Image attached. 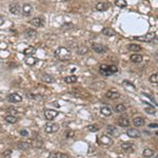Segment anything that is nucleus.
Here are the masks:
<instances>
[{
  "mask_svg": "<svg viewBox=\"0 0 158 158\" xmlns=\"http://www.w3.org/2000/svg\"><path fill=\"white\" fill-rule=\"evenodd\" d=\"M55 56L56 58L61 60V61H66V60L71 59L72 53H71L69 48H64V46H60V48H58L55 51Z\"/></svg>",
  "mask_w": 158,
  "mask_h": 158,
  "instance_id": "nucleus-1",
  "label": "nucleus"
},
{
  "mask_svg": "<svg viewBox=\"0 0 158 158\" xmlns=\"http://www.w3.org/2000/svg\"><path fill=\"white\" fill-rule=\"evenodd\" d=\"M99 72L103 76H111L113 74H116L118 72V68L116 65H108V64H101L99 68Z\"/></svg>",
  "mask_w": 158,
  "mask_h": 158,
  "instance_id": "nucleus-2",
  "label": "nucleus"
},
{
  "mask_svg": "<svg viewBox=\"0 0 158 158\" xmlns=\"http://www.w3.org/2000/svg\"><path fill=\"white\" fill-rule=\"evenodd\" d=\"M98 143L101 144V145H104V147H110L113 144V139L107 135H101L98 137Z\"/></svg>",
  "mask_w": 158,
  "mask_h": 158,
  "instance_id": "nucleus-3",
  "label": "nucleus"
},
{
  "mask_svg": "<svg viewBox=\"0 0 158 158\" xmlns=\"http://www.w3.org/2000/svg\"><path fill=\"white\" fill-rule=\"evenodd\" d=\"M155 38H156V33H149L145 36H142V37H135V39L138 40V41L150 42V41H153Z\"/></svg>",
  "mask_w": 158,
  "mask_h": 158,
  "instance_id": "nucleus-4",
  "label": "nucleus"
},
{
  "mask_svg": "<svg viewBox=\"0 0 158 158\" xmlns=\"http://www.w3.org/2000/svg\"><path fill=\"white\" fill-rule=\"evenodd\" d=\"M59 130V125L57 123H48L44 127V131L48 134H52V133H56Z\"/></svg>",
  "mask_w": 158,
  "mask_h": 158,
  "instance_id": "nucleus-5",
  "label": "nucleus"
},
{
  "mask_svg": "<svg viewBox=\"0 0 158 158\" xmlns=\"http://www.w3.org/2000/svg\"><path fill=\"white\" fill-rule=\"evenodd\" d=\"M57 116H58V112L57 111H54L52 110V109H48V110L44 111V117L48 120H53Z\"/></svg>",
  "mask_w": 158,
  "mask_h": 158,
  "instance_id": "nucleus-6",
  "label": "nucleus"
},
{
  "mask_svg": "<svg viewBox=\"0 0 158 158\" xmlns=\"http://www.w3.org/2000/svg\"><path fill=\"white\" fill-rule=\"evenodd\" d=\"M92 48H93L96 53H98V54H102V53H106V52L108 51L107 46L103 44H100V43H93V44H92Z\"/></svg>",
  "mask_w": 158,
  "mask_h": 158,
  "instance_id": "nucleus-7",
  "label": "nucleus"
},
{
  "mask_svg": "<svg viewBox=\"0 0 158 158\" xmlns=\"http://www.w3.org/2000/svg\"><path fill=\"white\" fill-rule=\"evenodd\" d=\"M9 10H10V12L12 14H14V15H19L21 13V7H20V4H18V3L11 4L10 7H9Z\"/></svg>",
  "mask_w": 158,
  "mask_h": 158,
  "instance_id": "nucleus-8",
  "label": "nucleus"
},
{
  "mask_svg": "<svg viewBox=\"0 0 158 158\" xmlns=\"http://www.w3.org/2000/svg\"><path fill=\"white\" fill-rule=\"evenodd\" d=\"M30 23H31L33 27H35V28H40V27H42V25L44 24V21L42 20V18H40V17H35V18H33L32 20H30Z\"/></svg>",
  "mask_w": 158,
  "mask_h": 158,
  "instance_id": "nucleus-9",
  "label": "nucleus"
},
{
  "mask_svg": "<svg viewBox=\"0 0 158 158\" xmlns=\"http://www.w3.org/2000/svg\"><path fill=\"white\" fill-rule=\"evenodd\" d=\"M21 12H22V14L24 16H30L32 14V12H33V7H32L31 4L25 3L23 4V7H21Z\"/></svg>",
  "mask_w": 158,
  "mask_h": 158,
  "instance_id": "nucleus-10",
  "label": "nucleus"
},
{
  "mask_svg": "<svg viewBox=\"0 0 158 158\" xmlns=\"http://www.w3.org/2000/svg\"><path fill=\"white\" fill-rule=\"evenodd\" d=\"M7 100L10 101V102H20L22 101V96H20L19 94H10L9 96H7Z\"/></svg>",
  "mask_w": 158,
  "mask_h": 158,
  "instance_id": "nucleus-11",
  "label": "nucleus"
},
{
  "mask_svg": "<svg viewBox=\"0 0 158 158\" xmlns=\"http://www.w3.org/2000/svg\"><path fill=\"white\" fill-rule=\"evenodd\" d=\"M110 7V4L108 3V2H98V3L95 5V9L97 11H99V12H104V11H107Z\"/></svg>",
  "mask_w": 158,
  "mask_h": 158,
  "instance_id": "nucleus-12",
  "label": "nucleus"
},
{
  "mask_svg": "<svg viewBox=\"0 0 158 158\" xmlns=\"http://www.w3.org/2000/svg\"><path fill=\"white\" fill-rule=\"evenodd\" d=\"M144 123H145V121L142 117H135L134 119H133V124H134L136 127H143Z\"/></svg>",
  "mask_w": 158,
  "mask_h": 158,
  "instance_id": "nucleus-13",
  "label": "nucleus"
},
{
  "mask_svg": "<svg viewBox=\"0 0 158 158\" xmlns=\"http://www.w3.org/2000/svg\"><path fill=\"white\" fill-rule=\"evenodd\" d=\"M127 134L130 136L131 138H138L140 136V132L136 129H129L127 131Z\"/></svg>",
  "mask_w": 158,
  "mask_h": 158,
  "instance_id": "nucleus-14",
  "label": "nucleus"
},
{
  "mask_svg": "<svg viewBox=\"0 0 158 158\" xmlns=\"http://www.w3.org/2000/svg\"><path fill=\"white\" fill-rule=\"evenodd\" d=\"M130 60L133 63H141L142 62V56L139 55V54H133V55H131Z\"/></svg>",
  "mask_w": 158,
  "mask_h": 158,
  "instance_id": "nucleus-15",
  "label": "nucleus"
},
{
  "mask_svg": "<svg viewBox=\"0 0 158 158\" xmlns=\"http://www.w3.org/2000/svg\"><path fill=\"white\" fill-rule=\"evenodd\" d=\"M106 96H107L109 99L115 100V99H118V98L120 97V94L117 93V92H114V91H109V92H107Z\"/></svg>",
  "mask_w": 158,
  "mask_h": 158,
  "instance_id": "nucleus-16",
  "label": "nucleus"
},
{
  "mask_svg": "<svg viewBox=\"0 0 158 158\" xmlns=\"http://www.w3.org/2000/svg\"><path fill=\"white\" fill-rule=\"evenodd\" d=\"M121 149L125 152H133L134 151V144L129 143V142H124V143L121 144Z\"/></svg>",
  "mask_w": 158,
  "mask_h": 158,
  "instance_id": "nucleus-17",
  "label": "nucleus"
},
{
  "mask_svg": "<svg viewBox=\"0 0 158 158\" xmlns=\"http://www.w3.org/2000/svg\"><path fill=\"white\" fill-rule=\"evenodd\" d=\"M118 124L120 125V127H127L130 125V120L125 118V117H120L119 119H118Z\"/></svg>",
  "mask_w": 158,
  "mask_h": 158,
  "instance_id": "nucleus-18",
  "label": "nucleus"
},
{
  "mask_svg": "<svg viewBox=\"0 0 158 158\" xmlns=\"http://www.w3.org/2000/svg\"><path fill=\"white\" fill-rule=\"evenodd\" d=\"M41 80L42 81H44L46 83H54L55 82V79L54 77L51 75H48V74H44V75L41 76Z\"/></svg>",
  "mask_w": 158,
  "mask_h": 158,
  "instance_id": "nucleus-19",
  "label": "nucleus"
},
{
  "mask_svg": "<svg viewBox=\"0 0 158 158\" xmlns=\"http://www.w3.org/2000/svg\"><path fill=\"white\" fill-rule=\"evenodd\" d=\"M48 158H69V156L64 153H60V152H54L51 153V155L48 156Z\"/></svg>",
  "mask_w": 158,
  "mask_h": 158,
  "instance_id": "nucleus-20",
  "label": "nucleus"
},
{
  "mask_svg": "<svg viewBox=\"0 0 158 158\" xmlns=\"http://www.w3.org/2000/svg\"><path fill=\"white\" fill-rule=\"evenodd\" d=\"M101 32H102L103 35H106V36H109V37H112V36H115V35H116V32L114 31L113 29H111V28L103 29Z\"/></svg>",
  "mask_w": 158,
  "mask_h": 158,
  "instance_id": "nucleus-21",
  "label": "nucleus"
},
{
  "mask_svg": "<svg viewBox=\"0 0 158 158\" xmlns=\"http://www.w3.org/2000/svg\"><path fill=\"white\" fill-rule=\"evenodd\" d=\"M107 129H108V132L112 136H118V134H119V131L117 130V127H114V125H108Z\"/></svg>",
  "mask_w": 158,
  "mask_h": 158,
  "instance_id": "nucleus-22",
  "label": "nucleus"
},
{
  "mask_svg": "<svg viewBox=\"0 0 158 158\" xmlns=\"http://www.w3.org/2000/svg\"><path fill=\"white\" fill-rule=\"evenodd\" d=\"M4 120L7 121V123H16L18 121V118L14 115H7L4 117Z\"/></svg>",
  "mask_w": 158,
  "mask_h": 158,
  "instance_id": "nucleus-23",
  "label": "nucleus"
},
{
  "mask_svg": "<svg viewBox=\"0 0 158 158\" xmlns=\"http://www.w3.org/2000/svg\"><path fill=\"white\" fill-rule=\"evenodd\" d=\"M24 35L29 38H34L37 36V31L33 30V29H29V30H27V31L24 32Z\"/></svg>",
  "mask_w": 158,
  "mask_h": 158,
  "instance_id": "nucleus-24",
  "label": "nucleus"
},
{
  "mask_svg": "<svg viewBox=\"0 0 158 158\" xmlns=\"http://www.w3.org/2000/svg\"><path fill=\"white\" fill-rule=\"evenodd\" d=\"M77 79L78 77L75 75H72V76H68V77H65L64 78V82L65 83H76L77 82Z\"/></svg>",
  "mask_w": 158,
  "mask_h": 158,
  "instance_id": "nucleus-25",
  "label": "nucleus"
},
{
  "mask_svg": "<svg viewBox=\"0 0 158 158\" xmlns=\"http://www.w3.org/2000/svg\"><path fill=\"white\" fill-rule=\"evenodd\" d=\"M35 52H36V48H35L34 46H28V48L23 51V54L24 55H28V56H32L33 54H35Z\"/></svg>",
  "mask_w": 158,
  "mask_h": 158,
  "instance_id": "nucleus-26",
  "label": "nucleus"
},
{
  "mask_svg": "<svg viewBox=\"0 0 158 158\" xmlns=\"http://www.w3.org/2000/svg\"><path fill=\"white\" fill-rule=\"evenodd\" d=\"M38 61L37 58H35V57H33V56H28V58L25 59V63L29 65H33L35 64L36 62Z\"/></svg>",
  "mask_w": 158,
  "mask_h": 158,
  "instance_id": "nucleus-27",
  "label": "nucleus"
},
{
  "mask_svg": "<svg viewBox=\"0 0 158 158\" xmlns=\"http://www.w3.org/2000/svg\"><path fill=\"white\" fill-rule=\"evenodd\" d=\"M100 112H101V114H102V115H104V116H111V115H112V110H111L110 108H108V107L101 108Z\"/></svg>",
  "mask_w": 158,
  "mask_h": 158,
  "instance_id": "nucleus-28",
  "label": "nucleus"
},
{
  "mask_svg": "<svg viewBox=\"0 0 158 158\" xmlns=\"http://www.w3.org/2000/svg\"><path fill=\"white\" fill-rule=\"evenodd\" d=\"M142 155H143V157H145V158H150L154 155V151L151 150V149H145V150H143Z\"/></svg>",
  "mask_w": 158,
  "mask_h": 158,
  "instance_id": "nucleus-29",
  "label": "nucleus"
},
{
  "mask_svg": "<svg viewBox=\"0 0 158 158\" xmlns=\"http://www.w3.org/2000/svg\"><path fill=\"white\" fill-rule=\"evenodd\" d=\"M127 48L130 50V51L132 52H138V51H140L141 48L139 46L138 44H134V43H132V44H129L127 45Z\"/></svg>",
  "mask_w": 158,
  "mask_h": 158,
  "instance_id": "nucleus-30",
  "label": "nucleus"
},
{
  "mask_svg": "<svg viewBox=\"0 0 158 158\" xmlns=\"http://www.w3.org/2000/svg\"><path fill=\"white\" fill-rule=\"evenodd\" d=\"M99 129V125H97V124H90L86 127V130H89L90 132H98Z\"/></svg>",
  "mask_w": 158,
  "mask_h": 158,
  "instance_id": "nucleus-31",
  "label": "nucleus"
},
{
  "mask_svg": "<svg viewBox=\"0 0 158 158\" xmlns=\"http://www.w3.org/2000/svg\"><path fill=\"white\" fill-rule=\"evenodd\" d=\"M125 110H127V108H125V106L122 104V103H120V104H117L116 108H115V111H116L117 113H122V112H124Z\"/></svg>",
  "mask_w": 158,
  "mask_h": 158,
  "instance_id": "nucleus-32",
  "label": "nucleus"
},
{
  "mask_svg": "<svg viewBox=\"0 0 158 158\" xmlns=\"http://www.w3.org/2000/svg\"><path fill=\"white\" fill-rule=\"evenodd\" d=\"M88 51H89V48H86V46H84V45H81L80 48L77 50V52H78L79 55H84V54H86L88 53Z\"/></svg>",
  "mask_w": 158,
  "mask_h": 158,
  "instance_id": "nucleus-33",
  "label": "nucleus"
},
{
  "mask_svg": "<svg viewBox=\"0 0 158 158\" xmlns=\"http://www.w3.org/2000/svg\"><path fill=\"white\" fill-rule=\"evenodd\" d=\"M144 111H145V113L150 114V115H153V114L156 113V110H155L154 107H152V106H149V107H145V109H144Z\"/></svg>",
  "mask_w": 158,
  "mask_h": 158,
  "instance_id": "nucleus-34",
  "label": "nucleus"
},
{
  "mask_svg": "<svg viewBox=\"0 0 158 158\" xmlns=\"http://www.w3.org/2000/svg\"><path fill=\"white\" fill-rule=\"evenodd\" d=\"M30 148V144L28 142H19L18 143V149H20V150H28Z\"/></svg>",
  "mask_w": 158,
  "mask_h": 158,
  "instance_id": "nucleus-35",
  "label": "nucleus"
},
{
  "mask_svg": "<svg viewBox=\"0 0 158 158\" xmlns=\"http://www.w3.org/2000/svg\"><path fill=\"white\" fill-rule=\"evenodd\" d=\"M115 4L119 7H127V1H125V0H116V1H115Z\"/></svg>",
  "mask_w": 158,
  "mask_h": 158,
  "instance_id": "nucleus-36",
  "label": "nucleus"
},
{
  "mask_svg": "<svg viewBox=\"0 0 158 158\" xmlns=\"http://www.w3.org/2000/svg\"><path fill=\"white\" fill-rule=\"evenodd\" d=\"M149 80H150V82H151V83H155V84H156V83L158 82L157 73H154L153 75H151V77H150V79H149Z\"/></svg>",
  "mask_w": 158,
  "mask_h": 158,
  "instance_id": "nucleus-37",
  "label": "nucleus"
},
{
  "mask_svg": "<svg viewBox=\"0 0 158 158\" xmlns=\"http://www.w3.org/2000/svg\"><path fill=\"white\" fill-rule=\"evenodd\" d=\"M19 134H20L21 136H23V137H28V136H29V132H28V130H20Z\"/></svg>",
  "mask_w": 158,
  "mask_h": 158,
  "instance_id": "nucleus-38",
  "label": "nucleus"
},
{
  "mask_svg": "<svg viewBox=\"0 0 158 158\" xmlns=\"http://www.w3.org/2000/svg\"><path fill=\"white\" fill-rule=\"evenodd\" d=\"M7 112H9L11 115H16V114L18 113V111L15 110V109H13V108H10V109H7Z\"/></svg>",
  "mask_w": 158,
  "mask_h": 158,
  "instance_id": "nucleus-39",
  "label": "nucleus"
},
{
  "mask_svg": "<svg viewBox=\"0 0 158 158\" xmlns=\"http://www.w3.org/2000/svg\"><path fill=\"white\" fill-rule=\"evenodd\" d=\"M73 136H74V132H73V131H71V132H68L66 137H68V138H72Z\"/></svg>",
  "mask_w": 158,
  "mask_h": 158,
  "instance_id": "nucleus-40",
  "label": "nucleus"
},
{
  "mask_svg": "<svg viewBox=\"0 0 158 158\" xmlns=\"http://www.w3.org/2000/svg\"><path fill=\"white\" fill-rule=\"evenodd\" d=\"M123 84H124V86H131V88H133V90H134V86H133V84H131L130 82H127V81H123Z\"/></svg>",
  "mask_w": 158,
  "mask_h": 158,
  "instance_id": "nucleus-41",
  "label": "nucleus"
},
{
  "mask_svg": "<svg viewBox=\"0 0 158 158\" xmlns=\"http://www.w3.org/2000/svg\"><path fill=\"white\" fill-rule=\"evenodd\" d=\"M11 153H12V151H11V150H9V151L4 152V153H3V156H9V155H10Z\"/></svg>",
  "mask_w": 158,
  "mask_h": 158,
  "instance_id": "nucleus-42",
  "label": "nucleus"
},
{
  "mask_svg": "<svg viewBox=\"0 0 158 158\" xmlns=\"http://www.w3.org/2000/svg\"><path fill=\"white\" fill-rule=\"evenodd\" d=\"M4 23V18L2 16H0V25H2Z\"/></svg>",
  "mask_w": 158,
  "mask_h": 158,
  "instance_id": "nucleus-43",
  "label": "nucleus"
},
{
  "mask_svg": "<svg viewBox=\"0 0 158 158\" xmlns=\"http://www.w3.org/2000/svg\"><path fill=\"white\" fill-rule=\"evenodd\" d=\"M150 127H157V124H156V123H151V124H150Z\"/></svg>",
  "mask_w": 158,
  "mask_h": 158,
  "instance_id": "nucleus-44",
  "label": "nucleus"
}]
</instances>
